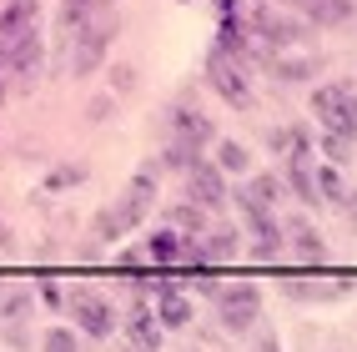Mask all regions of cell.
Masks as SVG:
<instances>
[{
	"instance_id": "obj_30",
	"label": "cell",
	"mask_w": 357,
	"mask_h": 352,
	"mask_svg": "<svg viewBox=\"0 0 357 352\" xmlns=\"http://www.w3.org/2000/svg\"><path fill=\"white\" fill-rule=\"evenodd\" d=\"M0 287H6V277H0Z\"/></svg>"
},
{
	"instance_id": "obj_23",
	"label": "cell",
	"mask_w": 357,
	"mask_h": 352,
	"mask_svg": "<svg viewBox=\"0 0 357 352\" xmlns=\"http://www.w3.org/2000/svg\"><path fill=\"white\" fill-rule=\"evenodd\" d=\"M317 197H322L327 206H347V201H352L347 181H342V171L332 167V161H317Z\"/></svg>"
},
{
	"instance_id": "obj_14",
	"label": "cell",
	"mask_w": 357,
	"mask_h": 352,
	"mask_svg": "<svg viewBox=\"0 0 357 352\" xmlns=\"http://www.w3.org/2000/svg\"><path fill=\"white\" fill-rule=\"evenodd\" d=\"M282 181L292 186V197H297L302 206H322V197H317V156H312V146H307V151H292L287 161H282Z\"/></svg>"
},
{
	"instance_id": "obj_26",
	"label": "cell",
	"mask_w": 357,
	"mask_h": 352,
	"mask_svg": "<svg viewBox=\"0 0 357 352\" xmlns=\"http://www.w3.org/2000/svg\"><path fill=\"white\" fill-rule=\"evenodd\" d=\"M317 146H322V156L332 161V167H347V161H352V146H357V141H347V136H327V131H317Z\"/></svg>"
},
{
	"instance_id": "obj_18",
	"label": "cell",
	"mask_w": 357,
	"mask_h": 352,
	"mask_svg": "<svg viewBox=\"0 0 357 352\" xmlns=\"http://www.w3.org/2000/svg\"><path fill=\"white\" fill-rule=\"evenodd\" d=\"M151 307H156V317H161V327H166V332H181V327H192V317H197L192 297H186V292H176V287H161V292H151Z\"/></svg>"
},
{
	"instance_id": "obj_20",
	"label": "cell",
	"mask_w": 357,
	"mask_h": 352,
	"mask_svg": "<svg viewBox=\"0 0 357 352\" xmlns=\"http://www.w3.org/2000/svg\"><path fill=\"white\" fill-rule=\"evenodd\" d=\"M282 252H287V231H282V222L277 217L252 222V257H257V262H277Z\"/></svg>"
},
{
	"instance_id": "obj_22",
	"label": "cell",
	"mask_w": 357,
	"mask_h": 352,
	"mask_svg": "<svg viewBox=\"0 0 357 352\" xmlns=\"http://www.w3.org/2000/svg\"><path fill=\"white\" fill-rule=\"evenodd\" d=\"M282 231L292 237V252L302 257V262H312V267H322V262H327V247H322V237L312 231V222L292 217V222H282Z\"/></svg>"
},
{
	"instance_id": "obj_21",
	"label": "cell",
	"mask_w": 357,
	"mask_h": 352,
	"mask_svg": "<svg viewBox=\"0 0 357 352\" xmlns=\"http://www.w3.org/2000/svg\"><path fill=\"white\" fill-rule=\"evenodd\" d=\"M202 247V267H222L236 257V247H242V231H231V227H217V231H206V237H197Z\"/></svg>"
},
{
	"instance_id": "obj_8",
	"label": "cell",
	"mask_w": 357,
	"mask_h": 352,
	"mask_svg": "<svg viewBox=\"0 0 357 352\" xmlns=\"http://www.w3.org/2000/svg\"><path fill=\"white\" fill-rule=\"evenodd\" d=\"M66 307H70V317L81 322V332L86 337H96V342H106L111 332H116V307L101 297V292H91V287H76L66 297Z\"/></svg>"
},
{
	"instance_id": "obj_15",
	"label": "cell",
	"mask_w": 357,
	"mask_h": 352,
	"mask_svg": "<svg viewBox=\"0 0 357 352\" xmlns=\"http://www.w3.org/2000/svg\"><path fill=\"white\" fill-rule=\"evenodd\" d=\"M292 10L307 20V26H322V31H332V26H347V20H352L357 0H292Z\"/></svg>"
},
{
	"instance_id": "obj_2",
	"label": "cell",
	"mask_w": 357,
	"mask_h": 352,
	"mask_svg": "<svg viewBox=\"0 0 357 352\" xmlns=\"http://www.w3.org/2000/svg\"><path fill=\"white\" fill-rule=\"evenodd\" d=\"M156 197H161V156H156V161H146V167L131 176L126 192L96 211V242H121L131 227L146 222V211L156 206Z\"/></svg>"
},
{
	"instance_id": "obj_11",
	"label": "cell",
	"mask_w": 357,
	"mask_h": 352,
	"mask_svg": "<svg viewBox=\"0 0 357 352\" xmlns=\"http://www.w3.org/2000/svg\"><path fill=\"white\" fill-rule=\"evenodd\" d=\"M166 141H176V146H192V151H202L206 141H217V126L206 121V111H197V106L176 101V106H172V116H166Z\"/></svg>"
},
{
	"instance_id": "obj_1",
	"label": "cell",
	"mask_w": 357,
	"mask_h": 352,
	"mask_svg": "<svg viewBox=\"0 0 357 352\" xmlns=\"http://www.w3.org/2000/svg\"><path fill=\"white\" fill-rule=\"evenodd\" d=\"M0 70L15 86H36L40 76V0H6L0 10Z\"/></svg>"
},
{
	"instance_id": "obj_19",
	"label": "cell",
	"mask_w": 357,
	"mask_h": 352,
	"mask_svg": "<svg viewBox=\"0 0 357 352\" xmlns=\"http://www.w3.org/2000/svg\"><path fill=\"white\" fill-rule=\"evenodd\" d=\"M181 252H186V237L176 227H156L146 237V262L151 267H181Z\"/></svg>"
},
{
	"instance_id": "obj_13",
	"label": "cell",
	"mask_w": 357,
	"mask_h": 352,
	"mask_svg": "<svg viewBox=\"0 0 357 352\" xmlns=\"http://www.w3.org/2000/svg\"><path fill=\"white\" fill-rule=\"evenodd\" d=\"M121 332H126V342L136 347V352H161V317H156V307L146 297L141 302H131V312H126V322H121Z\"/></svg>"
},
{
	"instance_id": "obj_16",
	"label": "cell",
	"mask_w": 357,
	"mask_h": 352,
	"mask_svg": "<svg viewBox=\"0 0 357 352\" xmlns=\"http://www.w3.org/2000/svg\"><path fill=\"white\" fill-rule=\"evenodd\" d=\"M272 76H277L282 86H302V81H317V76H322V61L292 45V51H277V56H272Z\"/></svg>"
},
{
	"instance_id": "obj_25",
	"label": "cell",
	"mask_w": 357,
	"mask_h": 352,
	"mask_svg": "<svg viewBox=\"0 0 357 352\" xmlns=\"http://www.w3.org/2000/svg\"><path fill=\"white\" fill-rule=\"evenodd\" d=\"M172 227L181 231V237H202V231H206V211H202L197 201H181V206L172 211Z\"/></svg>"
},
{
	"instance_id": "obj_24",
	"label": "cell",
	"mask_w": 357,
	"mask_h": 352,
	"mask_svg": "<svg viewBox=\"0 0 357 352\" xmlns=\"http://www.w3.org/2000/svg\"><path fill=\"white\" fill-rule=\"evenodd\" d=\"M217 167L227 176H252V151L242 141H217Z\"/></svg>"
},
{
	"instance_id": "obj_3",
	"label": "cell",
	"mask_w": 357,
	"mask_h": 352,
	"mask_svg": "<svg viewBox=\"0 0 357 352\" xmlns=\"http://www.w3.org/2000/svg\"><path fill=\"white\" fill-rule=\"evenodd\" d=\"M312 116L317 131L357 141V81H327L312 91Z\"/></svg>"
},
{
	"instance_id": "obj_31",
	"label": "cell",
	"mask_w": 357,
	"mask_h": 352,
	"mask_svg": "<svg viewBox=\"0 0 357 352\" xmlns=\"http://www.w3.org/2000/svg\"><path fill=\"white\" fill-rule=\"evenodd\" d=\"M0 96H6V86H0Z\"/></svg>"
},
{
	"instance_id": "obj_9",
	"label": "cell",
	"mask_w": 357,
	"mask_h": 352,
	"mask_svg": "<svg viewBox=\"0 0 357 352\" xmlns=\"http://www.w3.org/2000/svg\"><path fill=\"white\" fill-rule=\"evenodd\" d=\"M247 31H252L257 40L277 45V51H292V45H302V36H307L302 20H297V15H287V10H277V6H257V10H252V20H247Z\"/></svg>"
},
{
	"instance_id": "obj_28",
	"label": "cell",
	"mask_w": 357,
	"mask_h": 352,
	"mask_svg": "<svg viewBox=\"0 0 357 352\" xmlns=\"http://www.w3.org/2000/svg\"><path fill=\"white\" fill-rule=\"evenodd\" d=\"M81 181H86L81 167H56L51 176H45V186H51V192H66V186H81Z\"/></svg>"
},
{
	"instance_id": "obj_6",
	"label": "cell",
	"mask_w": 357,
	"mask_h": 352,
	"mask_svg": "<svg viewBox=\"0 0 357 352\" xmlns=\"http://www.w3.org/2000/svg\"><path fill=\"white\" fill-rule=\"evenodd\" d=\"M206 81H211V91L227 101V106H236V111H252V101H257V91H252V76H247V66L236 61V56H227V51H211L206 56Z\"/></svg>"
},
{
	"instance_id": "obj_12",
	"label": "cell",
	"mask_w": 357,
	"mask_h": 352,
	"mask_svg": "<svg viewBox=\"0 0 357 352\" xmlns=\"http://www.w3.org/2000/svg\"><path fill=\"white\" fill-rule=\"evenodd\" d=\"M352 272H337V277H282V292L292 302H342L352 292Z\"/></svg>"
},
{
	"instance_id": "obj_27",
	"label": "cell",
	"mask_w": 357,
	"mask_h": 352,
	"mask_svg": "<svg viewBox=\"0 0 357 352\" xmlns=\"http://www.w3.org/2000/svg\"><path fill=\"white\" fill-rule=\"evenodd\" d=\"M40 352H81V337L70 327H45L40 332Z\"/></svg>"
},
{
	"instance_id": "obj_17",
	"label": "cell",
	"mask_w": 357,
	"mask_h": 352,
	"mask_svg": "<svg viewBox=\"0 0 357 352\" xmlns=\"http://www.w3.org/2000/svg\"><path fill=\"white\" fill-rule=\"evenodd\" d=\"M106 6H111V0H61L56 31L66 36V45L76 40V36H81V31L91 26V20H101V15H106Z\"/></svg>"
},
{
	"instance_id": "obj_29",
	"label": "cell",
	"mask_w": 357,
	"mask_h": 352,
	"mask_svg": "<svg viewBox=\"0 0 357 352\" xmlns=\"http://www.w3.org/2000/svg\"><path fill=\"white\" fill-rule=\"evenodd\" d=\"M26 312H31V297L26 292H15V297L0 302V317H6V322H26Z\"/></svg>"
},
{
	"instance_id": "obj_4",
	"label": "cell",
	"mask_w": 357,
	"mask_h": 352,
	"mask_svg": "<svg viewBox=\"0 0 357 352\" xmlns=\"http://www.w3.org/2000/svg\"><path fill=\"white\" fill-rule=\"evenodd\" d=\"M211 302H217V322L227 327V332H252V327L261 322V287L257 282H231V287H217L211 292Z\"/></svg>"
},
{
	"instance_id": "obj_10",
	"label": "cell",
	"mask_w": 357,
	"mask_h": 352,
	"mask_svg": "<svg viewBox=\"0 0 357 352\" xmlns=\"http://www.w3.org/2000/svg\"><path fill=\"white\" fill-rule=\"evenodd\" d=\"M186 201H197L202 211H222L231 197H227V171L217 167V161H197L192 171H186Z\"/></svg>"
},
{
	"instance_id": "obj_5",
	"label": "cell",
	"mask_w": 357,
	"mask_h": 352,
	"mask_svg": "<svg viewBox=\"0 0 357 352\" xmlns=\"http://www.w3.org/2000/svg\"><path fill=\"white\" fill-rule=\"evenodd\" d=\"M111 40H116V15L91 20V26H86L76 40H70V56H66L70 76H76V81L96 76V70H101V61H106V51H111Z\"/></svg>"
},
{
	"instance_id": "obj_7",
	"label": "cell",
	"mask_w": 357,
	"mask_h": 352,
	"mask_svg": "<svg viewBox=\"0 0 357 352\" xmlns=\"http://www.w3.org/2000/svg\"><path fill=\"white\" fill-rule=\"evenodd\" d=\"M277 201H282V171H252V176H242L236 206H242L247 222H267V217H277Z\"/></svg>"
}]
</instances>
